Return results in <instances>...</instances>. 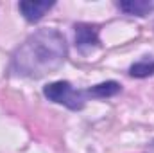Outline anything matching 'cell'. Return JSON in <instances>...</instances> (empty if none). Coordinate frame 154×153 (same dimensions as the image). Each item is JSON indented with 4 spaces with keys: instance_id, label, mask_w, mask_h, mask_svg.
<instances>
[{
    "instance_id": "6da1fadb",
    "label": "cell",
    "mask_w": 154,
    "mask_h": 153,
    "mask_svg": "<svg viewBox=\"0 0 154 153\" xmlns=\"http://www.w3.org/2000/svg\"><path fill=\"white\" fill-rule=\"evenodd\" d=\"M66 54V40L57 29H39L16 49L13 56V72L32 79L48 76L65 63Z\"/></svg>"
},
{
    "instance_id": "7a4b0ae2",
    "label": "cell",
    "mask_w": 154,
    "mask_h": 153,
    "mask_svg": "<svg viewBox=\"0 0 154 153\" xmlns=\"http://www.w3.org/2000/svg\"><path fill=\"white\" fill-rule=\"evenodd\" d=\"M43 94L48 101L63 105L70 110H81L86 103V90H75L68 81H54L43 88Z\"/></svg>"
},
{
    "instance_id": "3957f363",
    "label": "cell",
    "mask_w": 154,
    "mask_h": 153,
    "mask_svg": "<svg viewBox=\"0 0 154 153\" xmlns=\"http://www.w3.org/2000/svg\"><path fill=\"white\" fill-rule=\"evenodd\" d=\"M75 47L81 52H91L99 47V27L91 24H75Z\"/></svg>"
},
{
    "instance_id": "277c9868",
    "label": "cell",
    "mask_w": 154,
    "mask_h": 153,
    "mask_svg": "<svg viewBox=\"0 0 154 153\" xmlns=\"http://www.w3.org/2000/svg\"><path fill=\"white\" fill-rule=\"evenodd\" d=\"M52 7H54V2H47V0H23L18 4V9L27 22L41 20L45 13L50 11Z\"/></svg>"
},
{
    "instance_id": "5b68a950",
    "label": "cell",
    "mask_w": 154,
    "mask_h": 153,
    "mask_svg": "<svg viewBox=\"0 0 154 153\" xmlns=\"http://www.w3.org/2000/svg\"><path fill=\"white\" fill-rule=\"evenodd\" d=\"M116 5L120 11L133 16H147L154 11V0H124Z\"/></svg>"
},
{
    "instance_id": "8992f818",
    "label": "cell",
    "mask_w": 154,
    "mask_h": 153,
    "mask_svg": "<svg viewBox=\"0 0 154 153\" xmlns=\"http://www.w3.org/2000/svg\"><path fill=\"white\" fill-rule=\"evenodd\" d=\"M120 92V85L116 81H106V83H99L91 88L86 90V96H91V97H97V99H102V97H111Z\"/></svg>"
},
{
    "instance_id": "52a82bcc",
    "label": "cell",
    "mask_w": 154,
    "mask_h": 153,
    "mask_svg": "<svg viewBox=\"0 0 154 153\" xmlns=\"http://www.w3.org/2000/svg\"><path fill=\"white\" fill-rule=\"evenodd\" d=\"M129 74L133 77H149L154 74V61L152 60H145V61H138L134 65H131Z\"/></svg>"
},
{
    "instance_id": "ba28073f",
    "label": "cell",
    "mask_w": 154,
    "mask_h": 153,
    "mask_svg": "<svg viewBox=\"0 0 154 153\" xmlns=\"http://www.w3.org/2000/svg\"><path fill=\"white\" fill-rule=\"evenodd\" d=\"M145 153H154V141L149 144V148H147V151H145Z\"/></svg>"
}]
</instances>
